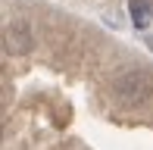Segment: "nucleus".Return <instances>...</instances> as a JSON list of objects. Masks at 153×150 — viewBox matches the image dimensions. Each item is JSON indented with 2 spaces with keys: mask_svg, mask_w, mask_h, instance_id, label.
I'll list each match as a JSON object with an SVG mask.
<instances>
[{
  "mask_svg": "<svg viewBox=\"0 0 153 150\" xmlns=\"http://www.w3.org/2000/svg\"><path fill=\"white\" fill-rule=\"evenodd\" d=\"M113 94L122 106H141L153 97V72L147 69H128L113 81Z\"/></svg>",
  "mask_w": 153,
  "mask_h": 150,
  "instance_id": "1",
  "label": "nucleus"
},
{
  "mask_svg": "<svg viewBox=\"0 0 153 150\" xmlns=\"http://www.w3.org/2000/svg\"><path fill=\"white\" fill-rule=\"evenodd\" d=\"M3 41L10 53H25V50H31V28L25 22H13V25H6Z\"/></svg>",
  "mask_w": 153,
  "mask_h": 150,
  "instance_id": "2",
  "label": "nucleus"
},
{
  "mask_svg": "<svg viewBox=\"0 0 153 150\" xmlns=\"http://www.w3.org/2000/svg\"><path fill=\"white\" fill-rule=\"evenodd\" d=\"M128 13L134 28H150L153 22V0H128Z\"/></svg>",
  "mask_w": 153,
  "mask_h": 150,
  "instance_id": "3",
  "label": "nucleus"
}]
</instances>
